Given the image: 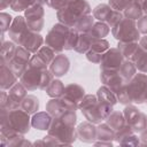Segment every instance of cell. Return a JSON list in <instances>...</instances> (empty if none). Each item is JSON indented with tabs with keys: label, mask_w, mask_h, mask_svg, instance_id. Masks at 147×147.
<instances>
[{
	"label": "cell",
	"mask_w": 147,
	"mask_h": 147,
	"mask_svg": "<svg viewBox=\"0 0 147 147\" xmlns=\"http://www.w3.org/2000/svg\"><path fill=\"white\" fill-rule=\"evenodd\" d=\"M106 123L114 131H117L118 129H121L122 126H124L126 124L124 114H123V111H119V110H113L110 113V115L106 118Z\"/></svg>",
	"instance_id": "4316f807"
},
{
	"label": "cell",
	"mask_w": 147,
	"mask_h": 147,
	"mask_svg": "<svg viewBox=\"0 0 147 147\" xmlns=\"http://www.w3.org/2000/svg\"><path fill=\"white\" fill-rule=\"evenodd\" d=\"M63 123L68 124V125H71V126H75L76 123H77V115H76V111L74 110H68L65 111L64 114H62L60 117H59Z\"/></svg>",
	"instance_id": "7bdbcfd3"
},
{
	"label": "cell",
	"mask_w": 147,
	"mask_h": 147,
	"mask_svg": "<svg viewBox=\"0 0 147 147\" xmlns=\"http://www.w3.org/2000/svg\"><path fill=\"white\" fill-rule=\"evenodd\" d=\"M139 45L141 46V48H144L145 51H147V34H145L144 37H140Z\"/></svg>",
	"instance_id": "f907efd6"
},
{
	"label": "cell",
	"mask_w": 147,
	"mask_h": 147,
	"mask_svg": "<svg viewBox=\"0 0 147 147\" xmlns=\"http://www.w3.org/2000/svg\"><path fill=\"white\" fill-rule=\"evenodd\" d=\"M46 145H64L70 146L77 139L76 127L63 123L59 117L53 118L51 127L47 130V136L42 138Z\"/></svg>",
	"instance_id": "6da1fadb"
},
{
	"label": "cell",
	"mask_w": 147,
	"mask_h": 147,
	"mask_svg": "<svg viewBox=\"0 0 147 147\" xmlns=\"http://www.w3.org/2000/svg\"><path fill=\"white\" fill-rule=\"evenodd\" d=\"M93 144H94L95 146H109V147H111V146H113V142H107V141H99V140H95Z\"/></svg>",
	"instance_id": "f5cc1de1"
},
{
	"label": "cell",
	"mask_w": 147,
	"mask_h": 147,
	"mask_svg": "<svg viewBox=\"0 0 147 147\" xmlns=\"http://www.w3.org/2000/svg\"><path fill=\"white\" fill-rule=\"evenodd\" d=\"M70 26L64 25L62 23H56L52 26L45 38V45L51 47L56 54H60L64 51L65 42L70 32Z\"/></svg>",
	"instance_id": "5b68a950"
},
{
	"label": "cell",
	"mask_w": 147,
	"mask_h": 147,
	"mask_svg": "<svg viewBox=\"0 0 147 147\" xmlns=\"http://www.w3.org/2000/svg\"><path fill=\"white\" fill-rule=\"evenodd\" d=\"M46 111L53 118H56V117H60L62 114H64L68 110L65 109L63 102L61 101V98H52L46 103Z\"/></svg>",
	"instance_id": "7402d4cb"
},
{
	"label": "cell",
	"mask_w": 147,
	"mask_h": 147,
	"mask_svg": "<svg viewBox=\"0 0 147 147\" xmlns=\"http://www.w3.org/2000/svg\"><path fill=\"white\" fill-rule=\"evenodd\" d=\"M32 145H33V144L30 142L29 140H26V139L24 138V136H21V137H18V138L11 140V141L8 144V146H11V147H23V146H32Z\"/></svg>",
	"instance_id": "f6af8a7d"
},
{
	"label": "cell",
	"mask_w": 147,
	"mask_h": 147,
	"mask_svg": "<svg viewBox=\"0 0 147 147\" xmlns=\"http://www.w3.org/2000/svg\"><path fill=\"white\" fill-rule=\"evenodd\" d=\"M78 37H79V32L77 30H75L74 28H71L70 32H69V36H68V39H67V42H65L64 51H72V49H75L77 40H78Z\"/></svg>",
	"instance_id": "ab89813d"
},
{
	"label": "cell",
	"mask_w": 147,
	"mask_h": 147,
	"mask_svg": "<svg viewBox=\"0 0 147 147\" xmlns=\"http://www.w3.org/2000/svg\"><path fill=\"white\" fill-rule=\"evenodd\" d=\"M142 11L145 13V15H147V0L145 1V3H144V6H142Z\"/></svg>",
	"instance_id": "db71d44e"
},
{
	"label": "cell",
	"mask_w": 147,
	"mask_h": 147,
	"mask_svg": "<svg viewBox=\"0 0 147 147\" xmlns=\"http://www.w3.org/2000/svg\"><path fill=\"white\" fill-rule=\"evenodd\" d=\"M93 16L98 21L105 22L109 25V28L115 26L124 16L123 13L113 9L108 3H100L93 9Z\"/></svg>",
	"instance_id": "30bf717a"
},
{
	"label": "cell",
	"mask_w": 147,
	"mask_h": 147,
	"mask_svg": "<svg viewBox=\"0 0 147 147\" xmlns=\"http://www.w3.org/2000/svg\"><path fill=\"white\" fill-rule=\"evenodd\" d=\"M109 48H110V45H109V41H108V40H106L105 38H102V39L94 38V40H93V42H92V46H91L90 51L103 55Z\"/></svg>",
	"instance_id": "8d00e7d4"
},
{
	"label": "cell",
	"mask_w": 147,
	"mask_h": 147,
	"mask_svg": "<svg viewBox=\"0 0 147 147\" xmlns=\"http://www.w3.org/2000/svg\"><path fill=\"white\" fill-rule=\"evenodd\" d=\"M24 17L26 24L31 31L40 32L44 28V17L45 10L42 5H34L26 10H24Z\"/></svg>",
	"instance_id": "8fae6325"
},
{
	"label": "cell",
	"mask_w": 147,
	"mask_h": 147,
	"mask_svg": "<svg viewBox=\"0 0 147 147\" xmlns=\"http://www.w3.org/2000/svg\"><path fill=\"white\" fill-rule=\"evenodd\" d=\"M53 79H54V75L51 72L49 68L39 69L29 64L24 70V72L22 74V76L20 77V82L25 86L28 91H36V90L45 91Z\"/></svg>",
	"instance_id": "3957f363"
},
{
	"label": "cell",
	"mask_w": 147,
	"mask_h": 147,
	"mask_svg": "<svg viewBox=\"0 0 147 147\" xmlns=\"http://www.w3.org/2000/svg\"><path fill=\"white\" fill-rule=\"evenodd\" d=\"M142 13H144L142 11V6L139 5L136 0H133L123 10V16L126 17V18H130V20L136 21V20H139L142 16Z\"/></svg>",
	"instance_id": "83f0119b"
},
{
	"label": "cell",
	"mask_w": 147,
	"mask_h": 147,
	"mask_svg": "<svg viewBox=\"0 0 147 147\" xmlns=\"http://www.w3.org/2000/svg\"><path fill=\"white\" fill-rule=\"evenodd\" d=\"M64 2H69V1H72V0H63Z\"/></svg>",
	"instance_id": "11a10c76"
},
{
	"label": "cell",
	"mask_w": 147,
	"mask_h": 147,
	"mask_svg": "<svg viewBox=\"0 0 147 147\" xmlns=\"http://www.w3.org/2000/svg\"><path fill=\"white\" fill-rule=\"evenodd\" d=\"M96 140L113 142L115 141V131L107 123H100L96 126Z\"/></svg>",
	"instance_id": "cb8c5ba5"
},
{
	"label": "cell",
	"mask_w": 147,
	"mask_h": 147,
	"mask_svg": "<svg viewBox=\"0 0 147 147\" xmlns=\"http://www.w3.org/2000/svg\"><path fill=\"white\" fill-rule=\"evenodd\" d=\"M91 11L92 9L87 0H72L65 2L59 10H56V17L60 23L74 28L79 18L90 15Z\"/></svg>",
	"instance_id": "7a4b0ae2"
},
{
	"label": "cell",
	"mask_w": 147,
	"mask_h": 147,
	"mask_svg": "<svg viewBox=\"0 0 147 147\" xmlns=\"http://www.w3.org/2000/svg\"><path fill=\"white\" fill-rule=\"evenodd\" d=\"M78 109L82 111L84 117L93 124H100L105 121L101 114L100 103L98 101L96 95L94 94H85L84 99L79 103Z\"/></svg>",
	"instance_id": "8992f818"
},
{
	"label": "cell",
	"mask_w": 147,
	"mask_h": 147,
	"mask_svg": "<svg viewBox=\"0 0 147 147\" xmlns=\"http://www.w3.org/2000/svg\"><path fill=\"white\" fill-rule=\"evenodd\" d=\"M26 95H28V90L21 82H17L11 88H9L6 102L0 108H6L8 110L18 109V108H21V102L23 101V99Z\"/></svg>",
	"instance_id": "4fadbf2b"
},
{
	"label": "cell",
	"mask_w": 147,
	"mask_h": 147,
	"mask_svg": "<svg viewBox=\"0 0 147 147\" xmlns=\"http://www.w3.org/2000/svg\"><path fill=\"white\" fill-rule=\"evenodd\" d=\"M53 117L47 111H37L31 117V126L40 131H47L51 127Z\"/></svg>",
	"instance_id": "44dd1931"
},
{
	"label": "cell",
	"mask_w": 147,
	"mask_h": 147,
	"mask_svg": "<svg viewBox=\"0 0 147 147\" xmlns=\"http://www.w3.org/2000/svg\"><path fill=\"white\" fill-rule=\"evenodd\" d=\"M126 88L133 103H144L147 100V75L144 72L136 74L133 78L126 83Z\"/></svg>",
	"instance_id": "52a82bcc"
},
{
	"label": "cell",
	"mask_w": 147,
	"mask_h": 147,
	"mask_svg": "<svg viewBox=\"0 0 147 147\" xmlns=\"http://www.w3.org/2000/svg\"><path fill=\"white\" fill-rule=\"evenodd\" d=\"M84 96H85V90L83 88V86L76 83H71L65 86L64 93L61 96V101L63 102L67 110L76 111Z\"/></svg>",
	"instance_id": "ba28073f"
},
{
	"label": "cell",
	"mask_w": 147,
	"mask_h": 147,
	"mask_svg": "<svg viewBox=\"0 0 147 147\" xmlns=\"http://www.w3.org/2000/svg\"><path fill=\"white\" fill-rule=\"evenodd\" d=\"M65 2L63 0H46V5L49 8H53L55 10H59Z\"/></svg>",
	"instance_id": "c3c4849f"
},
{
	"label": "cell",
	"mask_w": 147,
	"mask_h": 147,
	"mask_svg": "<svg viewBox=\"0 0 147 147\" xmlns=\"http://www.w3.org/2000/svg\"><path fill=\"white\" fill-rule=\"evenodd\" d=\"M37 54L48 64V67H49V64L52 63V61L54 60V57L56 56L55 54V52L51 48V47H48L47 45H45V46H41L40 48H39V51L37 52Z\"/></svg>",
	"instance_id": "74e56055"
},
{
	"label": "cell",
	"mask_w": 147,
	"mask_h": 147,
	"mask_svg": "<svg viewBox=\"0 0 147 147\" xmlns=\"http://www.w3.org/2000/svg\"><path fill=\"white\" fill-rule=\"evenodd\" d=\"M64 88L65 86L63 85V83L60 79L54 78L45 91L49 98H61L64 93Z\"/></svg>",
	"instance_id": "836d02e7"
},
{
	"label": "cell",
	"mask_w": 147,
	"mask_h": 147,
	"mask_svg": "<svg viewBox=\"0 0 147 147\" xmlns=\"http://www.w3.org/2000/svg\"><path fill=\"white\" fill-rule=\"evenodd\" d=\"M46 3V0H13L10 3V9L14 11H23L34 5H42Z\"/></svg>",
	"instance_id": "d6a6232c"
},
{
	"label": "cell",
	"mask_w": 147,
	"mask_h": 147,
	"mask_svg": "<svg viewBox=\"0 0 147 147\" xmlns=\"http://www.w3.org/2000/svg\"><path fill=\"white\" fill-rule=\"evenodd\" d=\"M13 0H0V9H6L7 7H10Z\"/></svg>",
	"instance_id": "816d5d0a"
},
{
	"label": "cell",
	"mask_w": 147,
	"mask_h": 147,
	"mask_svg": "<svg viewBox=\"0 0 147 147\" xmlns=\"http://www.w3.org/2000/svg\"><path fill=\"white\" fill-rule=\"evenodd\" d=\"M13 17L10 14H7V13H0V31L1 33H5L6 31L9 30L10 25H11V22H13Z\"/></svg>",
	"instance_id": "b9f144b4"
},
{
	"label": "cell",
	"mask_w": 147,
	"mask_h": 147,
	"mask_svg": "<svg viewBox=\"0 0 147 147\" xmlns=\"http://www.w3.org/2000/svg\"><path fill=\"white\" fill-rule=\"evenodd\" d=\"M85 56H86V59H87V61H90V62H92V63H96V64H100V62H101V60H102V54H98V53H94V52H92V51H88L86 54H85Z\"/></svg>",
	"instance_id": "bcb514c9"
},
{
	"label": "cell",
	"mask_w": 147,
	"mask_h": 147,
	"mask_svg": "<svg viewBox=\"0 0 147 147\" xmlns=\"http://www.w3.org/2000/svg\"><path fill=\"white\" fill-rule=\"evenodd\" d=\"M115 94H116L117 101H118L119 103L125 105V106L133 103V102H132V100H131V98H130V94H129V92H127L126 84H125L123 87H121V88H119V90H118V91H117Z\"/></svg>",
	"instance_id": "f35d334b"
},
{
	"label": "cell",
	"mask_w": 147,
	"mask_h": 147,
	"mask_svg": "<svg viewBox=\"0 0 147 147\" xmlns=\"http://www.w3.org/2000/svg\"><path fill=\"white\" fill-rule=\"evenodd\" d=\"M39 106H40V103H39L38 98L36 95H32V94L26 95L23 99V101L21 102V108L30 115L36 114L39 110Z\"/></svg>",
	"instance_id": "f1b7e54d"
},
{
	"label": "cell",
	"mask_w": 147,
	"mask_h": 147,
	"mask_svg": "<svg viewBox=\"0 0 147 147\" xmlns=\"http://www.w3.org/2000/svg\"><path fill=\"white\" fill-rule=\"evenodd\" d=\"M140 145L141 146H147V129H145L141 133H140Z\"/></svg>",
	"instance_id": "681fc988"
},
{
	"label": "cell",
	"mask_w": 147,
	"mask_h": 147,
	"mask_svg": "<svg viewBox=\"0 0 147 147\" xmlns=\"http://www.w3.org/2000/svg\"><path fill=\"white\" fill-rule=\"evenodd\" d=\"M100 79L103 85L116 93L126 83L119 75L118 70H100Z\"/></svg>",
	"instance_id": "2e32d148"
},
{
	"label": "cell",
	"mask_w": 147,
	"mask_h": 147,
	"mask_svg": "<svg viewBox=\"0 0 147 147\" xmlns=\"http://www.w3.org/2000/svg\"><path fill=\"white\" fill-rule=\"evenodd\" d=\"M31 56L32 55L28 49H25L23 46L17 45V48H16V52H15L13 59L7 64L14 71V74L20 78L22 76V74L24 72V70L26 69Z\"/></svg>",
	"instance_id": "7c38bea8"
},
{
	"label": "cell",
	"mask_w": 147,
	"mask_h": 147,
	"mask_svg": "<svg viewBox=\"0 0 147 147\" xmlns=\"http://www.w3.org/2000/svg\"><path fill=\"white\" fill-rule=\"evenodd\" d=\"M48 68L51 72L54 75V77H62L68 74L70 69V61L67 55L60 53L54 57Z\"/></svg>",
	"instance_id": "ac0fdd59"
},
{
	"label": "cell",
	"mask_w": 147,
	"mask_h": 147,
	"mask_svg": "<svg viewBox=\"0 0 147 147\" xmlns=\"http://www.w3.org/2000/svg\"><path fill=\"white\" fill-rule=\"evenodd\" d=\"M96 98L100 102L113 106V107L118 102L117 98H116V94L110 88H108L106 85H102L101 87H99V90L96 92Z\"/></svg>",
	"instance_id": "603a6c76"
},
{
	"label": "cell",
	"mask_w": 147,
	"mask_h": 147,
	"mask_svg": "<svg viewBox=\"0 0 147 147\" xmlns=\"http://www.w3.org/2000/svg\"><path fill=\"white\" fill-rule=\"evenodd\" d=\"M146 129H147V124H146Z\"/></svg>",
	"instance_id": "9f6ffc18"
},
{
	"label": "cell",
	"mask_w": 147,
	"mask_h": 147,
	"mask_svg": "<svg viewBox=\"0 0 147 147\" xmlns=\"http://www.w3.org/2000/svg\"><path fill=\"white\" fill-rule=\"evenodd\" d=\"M118 72L122 76V78L124 79V82L129 83L133 78V76L137 74V68L132 61L124 60V62L122 63V65L118 69Z\"/></svg>",
	"instance_id": "f546056e"
},
{
	"label": "cell",
	"mask_w": 147,
	"mask_h": 147,
	"mask_svg": "<svg viewBox=\"0 0 147 147\" xmlns=\"http://www.w3.org/2000/svg\"><path fill=\"white\" fill-rule=\"evenodd\" d=\"M132 62L134 63V65H136L138 71L147 74V51L141 48V46L139 47L138 52L133 56Z\"/></svg>",
	"instance_id": "4dcf8cb0"
},
{
	"label": "cell",
	"mask_w": 147,
	"mask_h": 147,
	"mask_svg": "<svg viewBox=\"0 0 147 147\" xmlns=\"http://www.w3.org/2000/svg\"><path fill=\"white\" fill-rule=\"evenodd\" d=\"M124 60V56L117 47H110L102 56L100 70H118Z\"/></svg>",
	"instance_id": "9a60e30c"
},
{
	"label": "cell",
	"mask_w": 147,
	"mask_h": 147,
	"mask_svg": "<svg viewBox=\"0 0 147 147\" xmlns=\"http://www.w3.org/2000/svg\"><path fill=\"white\" fill-rule=\"evenodd\" d=\"M93 24H94V16L90 14V15H86L79 18L74 25V29L77 30L79 33H87L93 26Z\"/></svg>",
	"instance_id": "e575fe53"
},
{
	"label": "cell",
	"mask_w": 147,
	"mask_h": 147,
	"mask_svg": "<svg viewBox=\"0 0 147 147\" xmlns=\"http://www.w3.org/2000/svg\"><path fill=\"white\" fill-rule=\"evenodd\" d=\"M111 33L117 41L138 42L140 40V32L137 28L136 21L126 17H123L115 26L111 28Z\"/></svg>",
	"instance_id": "277c9868"
},
{
	"label": "cell",
	"mask_w": 147,
	"mask_h": 147,
	"mask_svg": "<svg viewBox=\"0 0 147 147\" xmlns=\"http://www.w3.org/2000/svg\"><path fill=\"white\" fill-rule=\"evenodd\" d=\"M137 28L140 33L147 34V15H142L138 22H137Z\"/></svg>",
	"instance_id": "7dc6e473"
},
{
	"label": "cell",
	"mask_w": 147,
	"mask_h": 147,
	"mask_svg": "<svg viewBox=\"0 0 147 147\" xmlns=\"http://www.w3.org/2000/svg\"><path fill=\"white\" fill-rule=\"evenodd\" d=\"M131 1H133V0H108V5H109L113 9L123 13V10L126 8V6H127Z\"/></svg>",
	"instance_id": "ee69618b"
},
{
	"label": "cell",
	"mask_w": 147,
	"mask_h": 147,
	"mask_svg": "<svg viewBox=\"0 0 147 147\" xmlns=\"http://www.w3.org/2000/svg\"><path fill=\"white\" fill-rule=\"evenodd\" d=\"M16 48H17V46L14 41L8 40V41H5L3 44H1V54H0L1 61H0V63H8L13 59V56L16 52Z\"/></svg>",
	"instance_id": "1f68e13d"
},
{
	"label": "cell",
	"mask_w": 147,
	"mask_h": 147,
	"mask_svg": "<svg viewBox=\"0 0 147 147\" xmlns=\"http://www.w3.org/2000/svg\"><path fill=\"white\" fill-rule=\"evenodd\" d=\"M93 40H94V38L88 32L79 33V37H78V40H77V44H76V47L74 51L79 54H86L90 51Z\"/></svg>",
	"instance_id": "d4e9b609"
},
{
	"label": "cell",
	"mask_w": 147,
	"mask_h": 147,
	"mask_svg": "<svg viewBox=\"0 0 147 147\" xmlns=\"http://www.w3.org/2000/svg\"><path fill=\"white\" fill-rule=\"evenodd\" d=\"M29 31H30V29L26 24L25 17L24 16H16V17H14L11 25L7 32H8L10 40L14 41L16 45L21 46L23 39L29 33Z\"/></svg>",
	"instance_id": "5bb4252c"
},
{
	"label": "cell",
	"mask_w": 147,
	"mask_h": 147,
	"mask_svg": "<svg viewBox=\"0 0 147 147\" xmlns=\"http://www.w3.org/2000/svg\"><path fill=\"white\" fill-rule=\"evenodd\" d=\"M45 42V39L42 38V36L39 32H34V31H29V33L25 36V38L22 41V45L25 49H28L31 54H34L39 51V48L42 46V44Z\"/></svg>",
	"instance_id": "d6986e66"
},
{
	"label": "cell",
	"mask_w": 147,
	"mask_h": 147,
	"mask_svg": "<svg viewBox=\"0 0 147 147\" xmlns=\"http://www.w3.org/2000/svg\"><path fill=\"white\" fill-rule=\"evenodd\" d=\"M117 144L122 145V146H139L140 145V139L136 136L134 132L126 134L125 137H123Z\"/></svg>",
	"instance_id": "60d3db41"
},
{
	"label": "cell",
	"mask_w": 147,
	"mask_h": 147,
	"mask_svg": "<svg viewBox=\"0 0 147 147\" xmlns=\"http://www.w3.org/2000/svg\"><path fill=\"white\" fill-rule=\"evenodd\" d=\"M76 132H77V139H79L82 142L93 144L96 140V126L95 124L88 121L80 123L76 127Z\"/></svg>",
	"instance_id": "e0dca14e"
},
{
	"label": "cell",
	"mask_w": 147,
	"mask_h": 147,
	"mask_svg": "<svg viewBox=\"0 0 147 147\" xmlns=\"http://www.w3.org/2000/svg\"><path fill=\"white\" fill-rule=\"evenodd\" d=\"M88 33L93 37V38H98V39H102L105 38L108 33H109V25L105 22H96L93 24V26L91 28V30L88 31Z\"/></svg>",
	"instance_id": "d590c367"
},
{
	"label": "cell",
	"mask_w": 147,
	"mask_h": 147,
	"mask_svg": "<svg viewBox=\"0 0 147 147\" xmlns=\"http://www.w3.org/2000/svg\"><path fill=\"white\" fill-rule=\"evenodd\" d=\"M0 88L9 90L17 83V76L9 68L7 63H0Z\"/></svg>",
	"instance_id": "ffe728a7"
},
{
	"label": "cell",
	"mask_w": 147,
	"mask_h": 147,
	"mask_svg": "<svg viewBox=\"0 0 147 147\" xmlns=\"http://www.w3.org/2000/svg\"><path fill=\"white\" fill-rule=\"evenodd\" d=\"M146 103H147V100H146Z\"/></svg>",
	"instance_id": "6f0895ef"
},
{
	"label": "cell",
	"mask_w": 147,
	"mask_h": 147,
	"mask_svg": "<svg viewBox=\"0 0 147 147\" xmlns=\"http://www.w3.org/2000/svg\"><path fill=\"white\" fill-rule=\"evenodd\" d=\"M140 45L138 42H123V41H118L117 44V48L121 51L122 55L124 56L125 60L132 61L133 56L136 55V53L138 52Z\"/></svg>",
	"instance_id": "484cf974"
},
{
	"label": "cell",
	"mask_w": 147,
	"mask_h": 147,
	"mask_svg": "<svg viewBox=\"0 0 147 147\" xmlns=\"http://www.w3.org/2000/svg\"><path fill=\"white\" fill-rule=\"evenodd\" d=\"M123 114L125 117V123L133 130L134 133H141L146 129L147 116L142 111H140L137 107L132 105H127L125 106Z\"/></svg>",
	"instance_id": "9c48e42d"
}]
</instances>
